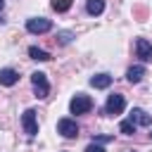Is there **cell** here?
I'll return each mask as SVG.
<instances>
[{"instance_id":"6da1fadb","label":"cell","mask_w":152,"mask_h":152,"mask_svg":"<svg viewBox=\"0 0 152 152\" xmlns=\"http://www.w3.org/2000/svg\"><path fill=\"white\" fill-rule=\"evenodd\" d=\"M69 109H71V114H88V112L93 109V100H90L88 95L78 93V95H74V97H71Z\"/></svg>"},{"instance_id":"7a4b0ae2","label":"cell","mask_w":152,"mask_h":152,"mask_svg":"<svg viewBox=\"0 0 152 152\" xmlns=\"http://www.w3.org/2000/svg\"><path fill=\"white\" fill-rule=\"evenodd\" d=\"M31 83H33V90H36V97H48V93H50V86H48V78H45V74L43 71H33L31 74Z\"/></svg>"},{"instance_id":"3957f363","label":"cell","mask_w":152,"mask_h":152,"mask_svg":"<svg viewBox=\"0 0 152 152\" xmlns=\"http://www.w3.org/2000/svg\"><path fill=\"white\" fill-rule=\"evenodd\" d=\"M124 107H126V100H124V95H121V93H114V95H109V97H107L104 114H109V116H116V114H121V112H124Z\"/></svg>"},{"instance_id":"277c9868","label":"cell","mask_w":152,"mask_h":152,"mask_svg":"<svg viewBox=\"0 0 152 152\" xmlns=\"http://www.w3.org/2000/svg\"><path fill=\"white\" fill-rule=\"evenodd\" d=\"M50 28H52V21L45 19V17H33V19L26 21V31L28 33H48Z\"/></svg>"},{"instance_id":"5b68a950","label":"cell","mask_w":152,"mask_h":152,"mask_svg":"<svg viewBox=\"0 0 152 152\" xmlns=\"http://www.w3.org/2000/svg\"><path fill=\"white\" fill-rule=\"evenodd\" d=\"M57 133H62L64 138H78V124L74 119H59L57 121Z\"/></svg>"},{"instance_id":"8992f818","label":"cell","mask_w":152,"mask_h":152,"mask_svg":"<svg viewBox=\"0 0 152 152\" xmlns=\"http://www.w3.org/2000/svg\"><path fill=\"white\" fill-rule=\"evenodd\" d=\"M21 124H24V131H26L28 138H33V135L38 133V121H36V112H33V109H26V112L21 114Z\"/></svg>"},{"instance_id":"52a82bcc","label":"cell","mask_w":152,"mask_h":152,"mask_svg":"<svg viewBox=\"0 0 152 152\" xmlns=\"http://www.w3.org/2000/svg\"><path fill=\"white\" fill-rule=\"evenodd\" d=\"M135 55H138L142 62H152V43L145 40V38H138V40H135Z\"/></svg>"},{"instance_id":"ba28073f","label":"cell","mask_w":152,"mask_h":152,"mask_svg":"<svg viewBox=\"0 0 152 152\" xmlns=\"http://www.w3.org/2000/svg\"><path fill=\"white\" fill-rule=\"evenodd\" d=\"M131 121H133L135 126H150V124H152V116H150L145 109L133 107V109H131Z\"/></svg>"},{"instance_id":"9c48e42d","label":"cell","mask_w":152,"mask_h":152,"mask_svg":"<svg viewBox=\"0 0 152 152\" xmlns=\"http://www.w3.org/2000/svg\"><path fill=\"white\" fill-rule=\"evenodd\" d=\"M126 78H128V83H140V81L145 78V66H140V64L131 66V69L126 71Z\"/></svg>"},{"instance_id":"30bf717a","label":"cell","mask_w":152,"mask_h":152,"mask_svg":"<svg viewBox=\"0 0 152 152\" xmlns=\"http://www.w3.org/2000/svg\"><path fill=\"white\" fill-rule=\"evenodd\" d=\"M17 81H19V74H17L14 69H2V71H0V86H7V88H10V86H14Z\"/></svg>"},{"instance_id":"8fae6325","label":"cell","mask_w":152,"mask_h":152,"mask_svg":"<svg viewBox=\"0 0 152 152\" xmlns=\"http://www.w3.org/2000/svg\"><path fill=\"white\" fill-rule=\"evenodd\" d=\"M90 86H93V88H109V86H112V76H109V74H95V76L90 78Z\"/></svg>"},{"instance_id":"7c38bea8","label":"cell","mask_w":152,"mask_h":152,"mask_svg":"<svg viewBox=\"0 0 152 152\" xmlns=\"http://www.w3.org/2000/svg\"><path fill=\"white\" fill-rule=\"evenodd\" d=\"M86 12L93 14V17L102 14V12H104V0H88V2H86Z\"/></svg>"},{"instance_id":"4fadbf2b","label":"cell","mask_w":152,"mask_h":152,"mask_svg":"<svg viewBox=\"0 0 152 152\" xmlns=\"http://www.w3.org/2000/svg\"><path fill=\"white\" fill-rule=\"evenodd\" d=\"M28 57L31 59H38V62H48V59H52V55L50 52H45V50H40V48H28Z\"/></svg>"},{"instance_id":"5bb4252c","label":"cell","mask_w":152,"mask_h":152,"mask_svg":"<svg viewBox=\"0 0 152 152\" xmlns=\"http://www.w3.org/2000/svg\"><path fill=\"white\" fill-rule=\"evenodd\" d=\"M119 131H121L124 135H133V133H135V124H133L131 119H126V121L119 124Z\"/></svg>"},{"instance_id":"9a60e30c","label":"cell","mask_w":152,"mask_h":152,"mask_svg":"<svg viewBox=\"0 0 152 152\" xmlns=\"http://www.w3.org/2000/svg\"><path fill=\"white\" fill-rule=\"evenodd\" d=\"M50 5H52L55 12H66L71 7V0H50Z\"/></svg>"},{"instance_id":"2e32d148","label":"cell","mask_w":152,"mask_h":152,"mask_svg":"<svg viewBox=\"0 0 152 152\" xmlns=\"http://www.w3.org/2000/svg\"><path fill=\"white\" fill-rule=\"evenodd\" d=\"M71 38H74V33H71V31H59V33H57V43H59V45L71 43Z\"/></svg>"},{"instance_id":"e0dca14e","label":"cell","mask_w":152,"mask_h":152,"mask_svg":"<svg viewBox=\"0 0 152 152\" xmlns=\"http://www.w3.org/2000/svg\"><path fill=\"white\" fill-rule=\"evenodd\" d=\"M86 152H104V147H100V142H90L86 147Z\"/></svg>"},{"instance_id":"ac0fdd59","label":"cell","mask_w":152,"mask_h":152,"mask_svg":"<svg viewBox=\"0 0 152 152\" xmlns=\"http://www.w3.org/2000/svg\"><path fill=\"white\" fill-rule=\"evenodd\" d=\"M107 140H112V135H97L93 142H107Z\"/></svg>"},{"instance_id":"d6986e66","label":"cell","mask_w":152,"mask_h":152,"mask_svg":"<svg viewBox=\"0 0 152 152\" xmlns=\"http://www.w3.org/2000/svg\"><path fill=\"white\" fill-rule=\"evenodd\" d=\"M2 10H5V0H0V12H2Z\"/></svg>"},{"instance_id":"ffe728a7","label":"cell","mask_w":152,"mask_h":152,"mask_svg":"<svg viewBox=\"0 0 152 152\" xmlns=\"http://www.w3.org/2000/svg\"><path fill=\"white\" fill-rule=\"evenodd\" d=\"M0 24H2V19H0Z\"/></svg>"},{"instance_id":"44dd1931","label":"cell","mask_w":152,"mask_h":152,"mask_svg":"<svg viewBox=\"0 0 152 152\" xmlns=\"http://www.w3.org/2000/svg\"><path fill=\"white\" fill-rule=\"evenodd\" d=\"M150 135H152V133H150Z\"/></svg>"}]
</instances>
